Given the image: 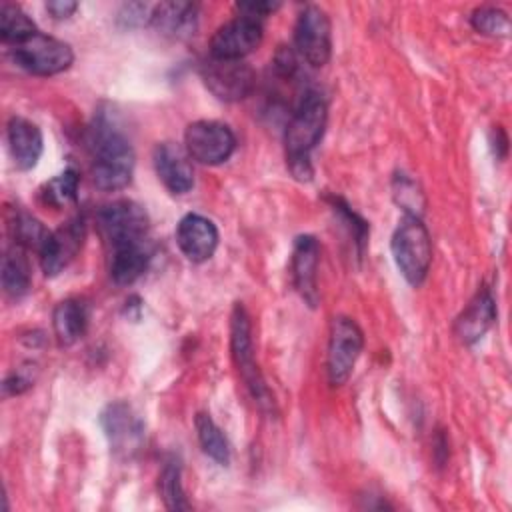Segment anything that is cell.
<instances>
[{
	"instance_id": "cell-1",
	"label": "cell",
	"mask_w": 512,
	"mask_h": 512,
	"mask_svg": "<svg viewBox=\"0 0 512 512\" xmlns=\"http://www.w3.org/2000/svg\"><path fill=\"white\" fill-rule=\"evenodd\" d=\"M92 180L100 190L114 192L130 184L134 172V148L126 134L106 114H98L90 128Z\"/></svg>"
},
{
	"instance_id": "cell-2",
	"label": "cell",
	"mask_w": 512,
	"mask_h": 512,
	"mask_svg": "<svg viewBox=\"0 0 512 512\" xmlns=\"http://www.w3.org/2000/svg\"><path fill=\"white\" fill-rule=\"evenodd\" d=\"M326 122H328L326 98L316 90H308L298 102L284 134L286 164L292 176L302 182L312 178L310 152L320 142Z\"/></svg>"
},
{
	"instance_id": "cell-3",
	"label": "cell",
	"mask_w": 512,
	"mask_h": 512,
	"mask_svg": "<svg viewBox=\"0 0 512 512\" xmlns=\"http://www.w3.org/2000/svg\"><path fill=\"white\" fill-rule=\"evenodd\" d=\"M392 256L408 284L420 286L432 262V242L418 214H404L392 234Z\"/></svg>"
},
{
	"instance_id": "cell-4",
	"label": "cell",
	"mask_w": 512,
	"mask_h": 512,
	"mask_svg": "<svg viewBox=\"0 0 512 512\" xmlns=\"http://www.w3.org/2000/svg\"><path fill=\"white\" fill-rule=\"evenodd\" d=\"M230 348H232V358L238 366V372L250 390L252 398L260 404L264 410L274 408V396L270 394L258 364L254 360V344H252V328H250V318L248 312L242 304H236L232 310L230 318Z\"/></svg>"
},
{
	"instance_id": "cell-5",
	"label": "cell",
	"mask_w": 512,
	"mask_h": 512,
	"mask_svg": "<svg viewBox=\"0 0 512 512\" xmlns=\"http://www.w3.org/2000/svg\"><path fill=\"white\" fill-rule=\"evenodd\" d=\"M14 62L30 74L36 76H54L68 70L74 62V52L70 44L46 36L42 32H34L26 40L18 42L12 48Z\"/></svg>"
},
{
	"instance_id": "cell-6",
	"label": "cell",
	"mask_w": 512,
	"mask_h": 512,
	"mask_svg": "<svg viewBox=\"0 0 512 512\" xmlns=\"http://www.w3.org/2000/svg\"><path fill=\"white\" fill-rule=\"evenodd\" d=\"M364 336L360 326L348 316H336L330 324V340H328V356L326 370L332 386H342L362 352Z\"/></svg>"
},
{
	"instance_id": "cell-7",
	"label": "cell",
	"mask_w": 512,
	"mask_h": 512,
	"mask_svg": "<svg viewBox=\"0 0 512 512\" xmlns=\"http://www.w3.org/2000/svg\"><path fill=\"white\" fill-rule=\"evenodd\" d=\"M184 146L192 160L206 166H218L232 156L236 136L224 122L196 120L188 124L184 132Z\"/></svg>"
},
{
	"instance_id": "cell-8",
	"label": "cell",
	"mask_w": 512,
	"mask_h": 512,
	"mask_svg": "<svg viewBox=\"0 0 512 512\" xmlns=\"http://www.w3.org/2000/svg\"><path fill=\"white\" fill-rule=\"evenodd\" d=\"M294 44L310 66H324L332 54V24L320 6H306L296 20Z\"/></svg>"
},
{
	"instance_id": "cell-9",
	"label": "cell",
	"mask_w": 512,
	"mask_h": 512,
	"mask_svg": "<svg viewBox=\"0 0 512 512\" xmlns=\"http://www.w3.org/2000/svg\"><path fill=\"white\" fill-rule=\"evenodd\" d=\"M202 80L206 88L224 102H238L254 88V70L244 60L208 58L202 64Z\"/></svg>"
},
{
	"instance_id": "cell-10",
	"label": "cell",
	"mask_w": 512,
	"mask_h": 512,
	"mask_svg": "<svg viewBox=\"0 0 512 512\" xmlns=\"http://www.w3.org/2000/svg\"><path fill=\"white\" fill-rule=\"evenodd\" d=\"M262 36V20L240 14L214 32L210 40V56L222 60H244L260 46Z\"/></svg>"
},
{
	"instance_id": "cell-11",
	"label": "cell",
	"mask_w": 512,
	"mask_h": 512,
	"mask_svg": "<svg viewBox=\"0 0 512 512\" xmlns=\"http://www.w3.org/2000/svg\"><path fill=\"white\" fill-rule=\"evenodd\" d=\"M98 222L110 246L148 240V214L132 200H116L104 206L98 214Z\"/></svg>"
},
{
	"instance_id": "cell-12",
	"label": "cell",
	"mask_w": 512,
	"mask_h": 512,
	"mask_svg": "<svg viewBox=\"0 0 512 512\" xmlns=\"http://www.w3.org/2000/svg\"><path fill=\"white\" fill-rule=\"evenodd\" d=\"M102 430L114 454L130 458L144 442V424L126 402H112L100 414Z\"/></svg>"
},
{
	"instance_id": "cell-13",
	"label": "cell",
	"mask_w": 512,
	"mask_h": 512,
	"mask_svg": "<svg viewBox=\"0 0 512 512\" xmlns=\"http://www.w3.org/2000/svg\"><path fill=\"white\" fill-rule=\"evenodd\" d=\"M176 244L190 262H206L218 248V228L200 214H186L176 226Z\"/></svg>"
},
{
	"instance_id": "cell-14",
	"label": "cell",
	"mask_w": 512,
	"mask_h": 512,
	"mask_svg": "<svg viewBox=\"0 0 512 512\" xmlns=\"http://www.w3.org/2000/svg\"><path fill=\"white\" fill-rule=\"evenodd\" d=\"M152 162L156 176L172 194H186L192 190L194 170L190 164V156L184 148L172 142H162L154 148Z\"/></svg>"
},
{
	"instance_id": "cell-15",
	"label": "cell",
	"mask_w": 512,
	"mask_h": 512,
	"mask_svg": "<svg viewBox=\"0 0 512 512\" xmlns=\"http://www.w3.org/2000/svg\"><path fill=\"white\" fill-rule=\"evenodd\" d=\"M84 226L82 220H70L56 232H50L48 240L40 250V264L46 276L60 274L82 246Z\"/></svg>"
},
{
	"instance_id": "cell-16",
	"label": "cell",
	"mask_w": 512,
	"mask_h": 512,
	"mask_svg": "<svg viewBox=\"0 0 512 512\" xmlns=\"http://www.w3.org/2000/svg\"><path fill=\"white\" fill-rule=\"evenodd\" d=\"M320 246L314 236H298L292 250V280L308 306H316L318 288H316V270H318Z\"/></svg>"
},
{
	"instance_id": "cell-17",
	"label": "cell",
	"mask_w": 512,
	"mask_h": 512,
	"mask_svg": "<svg viewBox=\"0 0 512 512\" xmlns=\"http://www.w3.org/2000/svg\"><path fill=\"white\" fill-rule=\"evenodd\" d=\"M8 148L18 170L34 168L44 150L42 130L28 118L12 116L8 122Z\"/></svg>"
},
{
	"instance_id": "cell-18",
	"label": "cell",
	"mask_w": 512,
	"mask_h": 512,
	"mask_svg": "<svg viewBox=\"0 0 512 512\" xmlns=\"http://www.w3.org/2000/svg\"><path fill=\"white\" fill-rule=\"evenodd\" d=\"M162 36L172 40L190 38L198 26V6L194 2H160L154 6L152 22Z\"/></svg>"
},
{
	"instance_id": "cell-19",
	"label": "cell",
	"mask_w": 512,
	"mask_h": 512,
	"mask_svg": "<svg viewBox=\"0 0 512 512\" xmlns=\"http://www.w3.org/2000/svg\"><path fill=\"white\" fill-rule=\"evenodd\" d=\"M110 248V276L116 284L128 286L146 272L152 258L148 240L122 242Z\"/></svg>"
},
{
	"instance_id": "cell-20",
	"label": "cell",
	"mask_w": 512,
	"mask_h": 512,
	"mask_svg": "<svg viewBox=\"0 0 512 512\" xmlns=\"http://www.w3.org/2000/svg\"><path fill=\"white\" fill-rule=\"evenodd\" d=\"M496 320V302L488 288L476 292L466 310L456 320V334L464 344H474Z\"/></svg>"
},
{
	"instance_id": "cell-21",
	"label": "cell",
	"mask_w": 512,
	"mask_h": 512,
	"mask_svg": "<svg viewBox=\"0 0 512 512\" xmlns=\"http://www.w3.org/2000/svg\"><path fill=\"white\" fill-rule=\"evenodd\" d=\"M52 326L58 342L62 346H72L86 332V326H88L86 304L76 298H66L58 302L52 314Z\"/></svg>"
},
{
	"instance_id": "cell-22",
	"label": "cell",
	"mask_w": 512,
	"mask_h": 512,
	"mask_svg": "<svg viewBox=\"0 0 512 512\" xmlns=\"http://www.w3.org/2000/svg\"><path fill=\"white\" fill-rule=\"evenodd\" d=\"M24 250L26 248L14 244L12 248L6 250L2 258V286H4V292L12 298H22L32 284L30 264Z\"/></svg>"
},
{
	"instance_id": "cell-23",
	"label": "cell",
	"mask_w": 512,
	"mask_h": 512,
	"mask_svg": "<svg viewBox=\"0 0 512 512\" xmlns=\"http://www.w3.org/2000/svg\"><path fill=\"white\" fill-rule=\"evenodd\" d=\"M194 426H196L198 442H200L204 454L210 456L220 466H228L230 458H232V452H230L228 438L224 436L220 426L208 414H202V412L196 416Z\"/></svg>"
},
{
	"instance_id": "cell-24",
	"label": "cell",
	"mask_w": 512,
	"mask_h": 512,
	"mask_svg": "<svg viewBox=\"0 0 512 512\" xmlns=\"http://www.w3.org/2000/svg\"><path fill=\"white\" fill-rule=\"evenodd\" d=\"M36 30V24L32 18L18 6V4H2L0 8V36L6 44L16 46L18 42L32 36Z\"/></svg>"
},
{
	"instance_id": "cell-25",
	"label": "cell",
	"mask_w": 512,
	"mask_h": 512,
	"mask_svg": "<svg viewBox=\"0 0 512 512\" xmlns=\"http://www.w3.org/2000/svg\"><path fill=\"white\" fill-rule=\"evenodd\" d=\"M160 492L166 508L170 510H188L190 504L182 488V466L176 456H170L160 472Z\"/></svg>"
},
{
	"instance_id": "cell-26",
	"label": "cell",
	"mask_w": 512,
	"mask_h": 512,
	"mask_svg": "<svg viewBox=\"0 0 512 512\" xmlns=\"http://www.w3.org/2000/svg\"><path fill=\"white\" fill-rule=\"evenodd\" d=\"M12 230H14V244H18L22 248H32L38 254L50 236V230H46L34 216H30L26 212H18L14 216Z\"/></svg>"
},
{
	"instance_id": "cell-27",
	"label": "cell",
	"mask_w": 512,
	"mask_h": 512,
	"mask_svg": "<svg viewBox=\"0 0 512 512\" xmlns=\"http://www.w3.org/2000/svg\"><path fill=\"white\" fill-rule=\"evenodd\" d=\"M470 24L476 32L492 38H506L510 34V18L504 10L494 6L476 8L470 16Z\"/></svg>"
},
{
	"instance_id": "cell-28",
	"label": "cell",
	"mask_w": 512,
	"mask_h": 512,
	"mask_svg": "<svg viewBox=\"0 0 512 512\" xmlns=\"http://www.w3.org/2000/svg\"><path fill=\"white\" fill-rule=\"evenodd\" d=\"M78 176L74 170H64L56 178H52L44 188V198L54 206H66L76 200Z\"/></svg>"
},
{
	"instance_id": "cell-29",
	"label": "cell",
	"mask_w": 512,
	"mask_h": 512,
	"mask_svg": "<svg viewBox=\"0 0 512 512\" xmlns=\"http://www.w3.org/2000/svg\"><path fill=\"white\" fill-rule=\"evenodd\" d=\"M156 4H146V2H128L120 8L118 12V22L126 28H136L152 22Z\"/></svg>"
},
{
	"instance_id": "cell-30",
	"label": "cell",
	"mask_w": 512,
	"mask_h": 512,
	"mask_svg": "<svg viewBox=\"0 0 512 512\" xmlns=\"http://www.w3.org/2000/svg\"><path fill=\"white\" fill-rule=\"evenodd\" d=\"M278 6H280L278 2H240V4H236V8L240 10V14L258 18V20H262L264 16H268L270 12H274Z\"/></svg>"
},
{
	"instance_id": "cell-31",
	"label": "cell",
	"mask_w": 512,
	"mask_h": 512,
	"mask_svg": "<svg viewBox=\"0 0 512 512\" xmlns=\"http://www.w3.org/2000/svg\"><path fill=\"white\" fill-rule=\"evenodd\" d=\"M78 4L76 2H70V0H52V2H46V10L52 14V18L56 20H62V18H70L74 12H76Z\"/></svg>"
},
{
	"instance_id": "cell-32",
	"label": "cell",
	"mask_w": 512,
	"mask_h": 512,
	"mask_svg": "<svg viewBox=\"0 0 512 512\" xmlns=\"http://www.w3.org/2000/svg\"><path fill=\"white\" fill-rule=\"evenodd\" d=\"M30 384H32V380L28 376H24L22 372H14L4 380V392L6 394H20L26 388H30Z\"/></svg>"
}]
</instances>
